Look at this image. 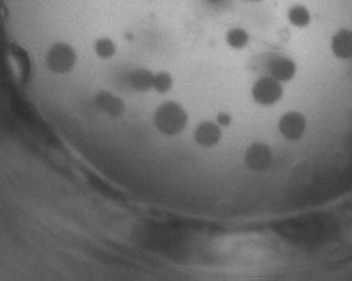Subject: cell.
<instances>
[{
  "label": "cell",
  "mask_w": 352,
  "mask_h": 281,
  "mask_svg": "<svg viewBox=\"0 0 352 281\" xmlns=\"http://www.w3.org/2000/svg\"><path fill=\"white\" fill-rule=\"evenodd\" d=\"M188 124V114L185 108L175 101H164L155 111V126L163 136L173 138L182 134Z\"/></svg>",
  "instance_id": "obj_1"
},
{
  "label": "cell",
  "mask_w": 352,
  "mask_h": 281,
  "mask_svg": "<svg viewBox=\"0 0 352 281\" xmlns=\"http://www.w3.org/2000/svg\"><path fill=\"white\" fill-rule=\"evenodd\" d=\"M78 64V52L66 42H56L45 54V66L56 75L69 74Z\"/></svg>",
  "instance_id": "obj_2"
},
{
  "label": "cell",
  "mask_w": 352,
  "mask_h": 281,
  "mask_svg": "<svg viewBox=\"0 0 352 281\" xmlns=\"http://www.w3.org/2000/svg\"><path fill=\"white\" fill-rule=\"evenodd\" d=\"M282 97H284L282 82L270 77V75H262L252 86V99L255 101V104L263 106V108H272L277 102H280Z\"/></svg>",
  "instance_id": "obj_3"
},
{
  "label": "cell",
  "mask_w": 352,
  "mask_h": 281,
  "mask_svg": "<svg viewBox=\"0 0 352 281\" xmlns=\"http://www.w3.org/2000/svg\"><path fill=\"white\" fill-rule=\"evenodd\" d=\"M245 166L248 169L254 171V173H263L272 166V161H274V153H272V147L265 143H252L250 146L247 147L243 156Z\"/></svg>",
  "instance_id": "obj_4"
},
{
  "label": "cell",
  "mask_w": 352,
  "mask_h": 281,
  "mask_svg": "<svg viewBox=\"0 0 352 281\" xmlns=\"http://www.w3.org/2000/svg\"><path fill=\"white\" fill-rule=\"evenodd\" d=\"M278 132L282 134V138L287 140H300L304 138L305 131H307V119L304 117V114L290 111L282 114L280 119H278Z\"/></svg>",
  "instance_id": "obj_5"
},
{
  "label": "cell",
  "mask_w": 352,
  "mask_h": 281,
  "mask_svg": "<svg viewBox=\"0 0 352 281\" xmlns=\"http://www.w3.org/2000/svg\"><path fill=\"white\" fill-rule=\"evenodd\" d=\"M267 74L278 82H290L297 75V64L290 57L275 56L267 66Z\"/></svg>",
  "instance_id": "obj_6"
},
{
  "label": "cell",
  "mask_w": 352,
  "mask_h": 281,
  "mask_svg": "<svg viewBox=\"0 0 352 281\" xmlns=\"http://www.w3.org/2000/svg\"><path fill=\"white\" fill-rule=\"evenodd\" d=\"M94 106L99 111L104 112L106 116L113 117V119L121 117L126 111L124 102L118 96H114L113 93H109V90H99L94 96Z\"/></svg>",
  "instance_id": "obj_7"
},
{
  "label": "cell",
  "mask_w": 352,
  "mask_h": 281,
  "mask_svg": "<svg viewBox=\"0 0 352 281\" xmlns=\"http://www.w3.org/2000/svg\"><path fill=\"white\" fill-rule=\"evenodd\" d=\"M221 127L218 126L217 123H212V121H204L200 123L195 129V143L201 147H215L218 143L221 140Z\"/></svg>",
  "instance_id": "obj_8"
},
{
  "label": "cell",
  "mask_w": 352,
  "mask_h": 281,
  "mask_svg": "<svg viewBox=\"0 0 352 281\" xmlns=\"http://www.w3.org/2000/svg\"><path fill=\"white\" fill-rule=\"evenodd\" d=\"M331 51L338 59L349 60L352 59V30L340 29L332 36Z\"/></svg>",
  "instance_id": "obj_9"
},
{
  "label": "cell",
  "mask_w": 352,
  "mask_h": 281,
  "mask_svg": "<svg viewBox=\"0 0 352 281\" xmlns=\"http://www.w3.org/2000/svg\"><path fill=\"white\" fill-rule=\"evenodd\" d=\"M287 21H289V24L294 25V27L305 29L311 25L312 14L307 7L302 5V3H297V5H292L287 10Z\"/></svg>",
  "instance_id": "obj_10"
},
{
  "label": "cell",
  "mask_w": 352,
  "mask_h": 281,
  "mask_svg": "<svg viewBox=\"0 0 352 281\" xmlns=\"http://www.w3.org/2000/svg\"><path fill=\"white\" fill-rule=\"evenodd\" d=\"M153 72L148 69H136L129 74V87L138 93H148L153 89Z\"/></svg>",
  "instance_id": "obj_11"
},
{
  "label": "cell",
  "mask_w": 352,
  "mask_h": 281,
  "mask_svg": "<svg viewBox=\"0 0 352 281\" xmlns=\"http://www.w3.org/2000/svg\"><path fill=\"white\" fill-rule=\"evenodd\" d=\"M118 52V45L113 39L108 36H102L99 39L94 40V54L99 57V59H113Z\"/></svg>",
  "instance_id": "obj_12"
},
{
  "label": "cell",
  "mask_w": 352,
  "mask_h": 281,
  "mask_svg": "<svg viewBox=\"0 0 352 281\" xmlns=\"http://www.w3.org/2000/svg\"><path fill=\"white\" fill-rule=\"evenodd\" d=\"M225 40H227L228 47L235 49V51H242L250 42V34L242 27H233L227 32Z\"/></svg>",
  "instance_id": "obj_13"
},
{
  "label": "cell",
  "mask_w": 352,
  "mask_h": 281,
  "mask_svg": "<svg viewBox=\"0 0 352 281\" xmlns=\"http://www.w3.org/2000/svg\"><path fill=\"white\" fill-rule=\"evenodd\" d=\"M153 89L158 94H168L173 89V77L170 72H156L153 75Z\"/></svg>",
  "instance_id": "obj_14"
},
{
  "label": "cell",
  "mask_w": 352,
  "mask_h": 281,
  "mask_svg": "<svg viewBox=\"0 0 352 281\" xmlns=\"http://www.w3.org/2000/svg\"><path fill=\"white\" fill-rule=\"evenodd\" d=\"M232 123H233L232 114H228V112H220V114H217V124H218V126H220V127H230Z\"/></svg>",
  "instance_id": "obj_15"
},
{
  "label": "cell",
  "mask_w": 352,
  "mask_h": 281,
  "mask_svg": "<svg viewBox=\"0 0 352 281\" xmlns=\"http://www.w3.org/2000/svg\"><path fill=\"white\" fill-rule=\"evenodd\" d=\"M205 2L212 3V5H220V3H223L225 0H205Z\"/></svg>",
  "instance_id": "obj_16"
},
{
  "label": "cell",
  "mask_w": 352,
  "mask_h": 281,
  "mask_svg": "<svg viewBox=\"0 0 352 281\" xmlns=\"http://www.w3.org/2000/svg\"><path fill=\"white\" fill-rule=\"evenodd\" d=\"M247 2H252V3H258V2H262V0H247Z\"/></svg>",
  "instance_id": "obj_17"
}]
</instances>
